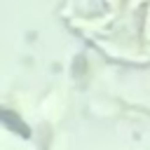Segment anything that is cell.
Here are the masks:
<instances>
[{
	"label": "cell",
	"mask_w": 150,
	"mask_h": 150,
	"mask_svg": "<svg viewBox=\"0 0 150 150\" xmlns=\"http://www.w3.org/2000/svg\"><path fill=\"white\" fill-rule=\"evenodd\" d=\"M2 120H5V124H9L12 129H16V131H21V136H28V129H26V127H23V124H21L19 120H14L9 110H5V112H2Z\"/></svg>",
	"instance_id": "6da1fadb"
}]
</instances>
